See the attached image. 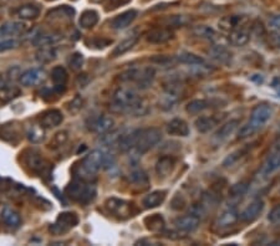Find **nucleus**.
Listing matches in <instances>:
<instances>
[{"label":"nucleus","mask_w":280,"mask_h":246,"mask_svg":"<svg viewBox=\"0 0 280 246\" xmlns=\"http://www.w3.org/2000/svg\"><path fill=\"white\" fill-rule=\"evenodd\" d=\"M111 111L120 115L143 116L147 105L135 90L130 87H119L111 96Z\"/></svg>","instance_id":"f257e3e1"},{"label":"nucleus","mask_w":280,"mask_h":246,"mask_svg":"<svg viewBox=\"0 0 280 246\" xmlns=\"http://www.w3.org/2000/svg\"><path fill=\"white\" fill-rule=\"evenodd\" d=\"M65 194L71 199V200L76 201L82 205H87L93 199L96 198V186L93 185V183H88V182L77 181L69 184L65 189Z\"/></svg>","instance_id":"f03ea898"},{"label":"nucleus","mask_w":280,"mask_h":246,"mask_svg":"<svg viewBox=\"0 0 280 246\" xmlns=\"http://www.w3.org/2000/svg\"><path fill=\"white\" fill-rule=\"evenodd\" d=\"M154 68L151 66L144 67H132L125 71L120 75V80L126 83H134L141 90H146L153 83L154 81Z\"/></svg>","instance_id":"7ed1b4c3"},{"label":"nucleus","mask_w":280,"mask_h":246,"mask_svg":"<svg viewBox=\"0 0 280 246\" xmlns=\"http://www.w3.org/2000/svg\"><path fill=\"white\" fill-rule=\"evenodd\" d=\"M162 139V132L161 129L156 128V127H148V128L139 129V134H137L136 143H135L132 152L137 154H144L148 152L149 149L153 148L156 144H158Z\"/></svg>","instance_id":"20e7f679"},{"label":"nucleus","mask_w":280,"mask_h":246,"mask_svg":"<svg viewBox=\"0 0 280 246\" xmlns=\"http://www.w3.org/2000/svg\"><path fill=\"white\" fill-rule=\"evenodd\" d=\"M105 205H106V209L112 215L117 216L120 219L131 218V216H135V214H137V209L135 204L124 200V199L110 198L107 199Z\"/></svg>","instance_id":"39448f33"},{"label":"nucleus","mask_w":280,"mask_h":246,"mask_svg":"<svg viewBox=\"0 0 280 246\" xmlns=\"http://www.w3.org/2000/svg\"><path fill=\"white\" fill-rule=\"evenodd\" d=\"M106 161L107 154L104 153L102 151H99V149H95V151L88 153L87 156L82 159L81 167H82L86 172L92 174V176H96V173L102 167H106Z\"/></svg>","instance_id":"423d86ee"},{"label":"nucleus","mask_w":280,"mask_h":246,"mask_svg":"<svg viewBox=\"0 0 280 246\" xmlns=\"http://www.w3.org/2000/svg\"><path fill=\"white\" fill-rule=\"evenodd\" d=\"M78 224V216L72 211H64V213L59 214L56 218V221L50 226L51 233L56 234H64L68 233L70 229L75 228Z\"/></svg>","instance_id":"0eeeda50"},{"label":"nucleus","mask_w":280,"mask_h":246,"mask_svg":"<svg viewBox=\"0 0 280 246\" xmlns=\"http://www.w3.org/2000/svg\"><path fill=\"white\" fill-rule=\"evenodd\" d=\"M273 117V108L269 105H258L257 107H254V110L252 111L250 115V120L248 121L250 126L255 129L259 131L262 127H264V124H267Z\"/></svg>","instance_id":"6e6552de"},{"label":"nucleus","mask_w":280,"mask_h":246,"mask_svg":"<svg viewBox=\"0 0 280 246\" xmlns=\"http://www.w3.org/2000/svg\"><path fill=\"white\" fill-rule=\"evenodd\" d=\"M115 124V121L111 116L107 115H96L92 116L87 121V128L91 132L97 134H105L111 131Z\"/></svg>","instance_id":"1a4fd4ad"},{"label":"nucleus","mask_w":280,"mask_h":246,"mask_svg":"<svg viewBox=\"0 0 280 246\" xmlns=\"http://www.w3.org/2000/svg\"><path fill=\"white\" fill-rule=\"evenodd\" d=\"M249 23V19L245 15H237V14H232V15H225L219 19L218 21V28L222 30L223 33L230 34L234 31L235 29L240 28L243 25H247Z\"/></svg>","instance_id":"9d476101"},{"label":"nucleus","mask_w":280,"mask_h":246,"mask_svg":"<svg viewBox=\"0 0 280 246\" xmlns=\"http://www.w3.org/2000/svg\"><path fill=\"white\" fill-rule=\"evenodd\" d=\"M25 163L34 173H38L40 177L50 174V164L36 152L31 151L28 156H25Z\"/></svg>","instance_id":"9b49d317"},{"label":"nucleus","mask_w":280,"mask_h":246,"mask_svg":"<svg viewBox=\"0 0 280 246\" xmlns=\"http://www.w3.org/2000/svg\"><path fill=\"white\" fill-rule=\"evenodd\" d=\"M201 224V219L198 218L195 214H188V215L178 216V218L174 220V226L178 231L182 233H193L198 229Z\"/></svg>","instance_id":"f8f14e48"},{"label":"nucleus","mask_w":280,"mask_h":246,"mask_svg":"<svg viewBox=\"0 0 280 246\" xmlns=\"http://www.w3.org/2000/svg\"><path fill=\"white\" fill-rule=\"evenodd\" d=\"M263 210H264V201L262 199H255L242 211V214L239 215L240 221H243V223H253V221L259 218Z\"/></svg>","instance_id":"ddd939ff"},{"label":"nucleus","mask_w":280,"mask_h":246,"mask_svg":"<svg viewBox=\"0 0 280 246\" xmlns=\"http://www.w3.org/2000/svg\"><path fill=\"white\" fill-rule=\"evenodd\" d=\"M146 41L154 45H162V44L168 43L171 39H173V31L169 28H157L152 29L146 34Z\"/></svg>","instance_id":"4468645a"},{"label":"nucleus","mask_w":280,"mask_h":246,"mask_svg":"<svg viewBox=\"0 0 280 246\" xmlns=\"http://www.w3.org/2000/svg\"><path fill=\"white\" fill-rule=\"evenodd\" d=\"M223 118H224V115L203 116V117H200L196 120L195 126L198 132H201V133H207V132L212 131L213 128H215V127L222 122Z\"/></svg>","instance_id":"2eb2a0df"},{"label":"nucleus","mask_w":280,"mask_h":246,"mask_svg":"<svg viewBox=\"0 0 280 246\" xmlns=\"http://www.w3.org/2000/svg\"><path fill=\"white\" fill-rule=\"evenodd\" d=\"M252 38V33H250V25H243L240 28L235 29L234 31L229 34V43L233 46L237 48H242L245 46L250 41Z\"/></svg>","instance_id":"dca6fc26"},{"label":"nucleus","mask_w":280,"mask_h":246,"mask_svg":"<svg viewBox=\"0 0 280 246\" xmlns=\"http://www.w3.org/2000/svg\"><path fill=\"white\" fill-rule=\"evenodd\" d=\"M166 131L169 136L187 137L190 134V126L182 118H173L167 123Z\"/></svg>","instance_id":"f3484780"},{"label":"nucleus","mask_w":280,"mask_h":246,"mask_svg":"<svg viewBox=\"0 0 280 246\" xmlns=\"http://www.w3.org/2000/svg\"><path fill=\"white\" fill-rule=\"evenodd\" d=\"M136 18H137V10H135V9L126 10L112 19L111 28L114 29V30H124V29L129 28V26L134 23Z\"/></svg>","instance_id":"a211bd4d"},{"label":"nucleus","mask_w":280,"mask_h":246,"mask_svg":"<svg viewBox=\"0 0 280 246\" xmlns=\"http://www.w3.org/2000/svg\"><path fill=\"white\" fill-rule=\"evenodd\" d=\"M238 220H239V214L237 213L235 209H225L218 215L217 220H215V226L218 229H228L230 226L235 225Z\"/></svg>","instance_id":"6ab92c4d"},{"label":"nucleus","mask_w":280,"mask_h":246,"mask_svg":"<svg viewBox=\"0 0 280 246\" xmlns=\"http://www.w3.org/2000/svg\"><path fill=\"white\" fill-rule=\"evenodd\" d=\"M26 31V25L19 21H9L0 26V38H13V36L21 35Z\"/></svg>","instance_id":"aec40b11"},{"label":"nucleus","mask_w":280,"mask_h":246,"mask_svg":"<svg viewBox=\"0 0 280 246\" xmlns=\"http://www.w3.org/2000/svg\"><path fill=\"white\" fill-rule=\"evenodd\" d=\"M64 121V116L59 110H49L44 112L40 117V124L44 128H53L59 126Z\"/></svg>","instance_id":"412c9836"},{"label":"nucleus","mask_w":280,"mask_h":246,"mask_svg":"<svg viewBox=\"0 0 280 246\" xmlns=\"http://www.w3.org/2000/svg\"><path fill=\"white\" fill-rule=\"evenodd\" d=\"M45 77V72L41 68H29L25 72H23L19 77L20 83L24 86H34L38 85L40 81L44 80Z\"/></svg>","instance_id":"4be33fe9"},{"label":"nucleus","mask_w":280,"mask_h":246,"mask_svg":"<svg viewBox=\"0 0 280 246\" xmlns=\"http://www.w3.org/2000/svg\"><path fill=\"white\" fill-rule=\"evenodd\" d=\"M139 39H140V34L137 33V31H132V33H130L129 35L124 39V40L120 41L119 45L115 48L112 55L121 56V55H124V54H126L127 51H130L135 45H136L137 41H139Z\"/></svg>","instance_id":"5701e85b"},{"label":"nucleus","mask_w":280,"mask_h":246,"mask_svg":"<svg viewBox=\"0 0 280 246\" xmlns=\"http://www.w3.org/2000/svg\"><path fill=\"white\" fill-rule=\"evenodd\" d=\"M280 168V146L275 148L272 153L268 156L267 161L264 162V166L262 168L263 176H270L272 173L277 172Z\"/></svg>","instance_id":"b1692460"},{"label":"nucleus","mask_w":280,"mask_h":246,"mask_svg":"<svg viewBox=\"0 0 280 246\" xmlns=\"http://www.w3.org/2000/svg\"><path fill=\"white\" fill-rule=\"evenodd\" d=\"M174 167H176L174 158H172L171 156H163L157 161L154 168H156V173L162 178H164V177H168L173 172Z\"/></svg>","instance_id":"393cba45"},{"label":"nucleus","mask_w":280,"mask_h":246,"mask_svg":"<svg viewBox=\"0 0 280 246\" xmlns=\"http://www.w3.org/2000/svg\"><path fill=\"white\" fill-rule=\"evenodd\" d=\"M208 54H210V56L213 60H215L219 63H228L232 60V54L223 45H217V44H214V45L210 46Z\"/></svg>","instance_id":"a878e982"},{"label":"nucleus","mask_w":280,"mask_h":246,"mask_svg":"<svg viewBox=\"0 0 280 246\" xmlns=\"http://www.w3.org/2000/svg\"><path fill=\"white\" fill-rule=\"evenodd\" d=\"M167 191L166 190H154L152 193L147 194L143 198L142 203H143L146 209H153L161 205L164 200H166Z\"/></svg>","instance_id":"bb28decb"},{"label":"nucleus","mask_w":280,"mask_h":246,"mask_svg":"<svg viewBox=\"0 0 280 246\" xmlns=\"http://www.w3.org/2000/svg\"><path fill=\"white\" fill-rule=\"evenodd\" d=\"M143 223L147 230L151 231V233H161L164 230V226H166L164 219L161 214H152V215L146 216Z\"/></svg>","instance_id":"cd10ccee"},{"label":"nucleus","mask_w":280,"mask_h":246,"mask_svg":"<svg viewBox=\"0 0 280 246\" xmlns=\"http://www.w3.org/2000/svg\"><path fill=\"white\" fill-rule=\"evenodd\" d=\"M68 71L63 67V66H56L51 71V80H53L55 88L58 90V92H61V88L65 90V85L68 82Z\"/></svg>","instance_id":"c85d7f7f"},{"label":"nucleus","mask_w":280,"mask_h":246,"mask_svg":"<svg viewBox=\"0 0 280 246\" xmlns=\"http://www.w3.org/2000/svg\"><path fill=\"white\" fill-rule=\"evenodd\" d=\"M1 220L4 221L5 225H8L9 228L16 229L20 226L21 224V218L19 215L18 211H15L14 209L9 208V206H5V208L1 210Z\"/></svg>","instance_id":"c756f323"},{"label":"nucleus","mask_w":280,"mask_h":246,"mask_svg":"<svg viewBox=\"0 0 280 246\" xmlns=\"http://www.w3.org/2000/svg\"><path fill=\"white\" fill-rule=\"evenodd\" d=\"M239 124H240L239 120H230L228 121V122H225L224 124H222L220 128L215 132L214 134L215 139H218V141H224V139H227L230 134H233L235 131H237Z\"/></svg>","instance_id":"7c9ffc66"},{"label":"nucleus","mask_w":280,"mask_h":246,"mask_svg":"<svg viewBox=\"0 0 280 246\" xmlns=\"http://www.w3.org/2000/svg\"><path fill=\"white\" fill-rule=\"evenodd\" d=\"M210 107H212V101L206 100V98H197V100H192L187 103L186 112L190 115H198Z\"/></svg>","instance_id":"2f4dec72"},{"label":"nucleus","mask_w":280,"mask_h":246,"mask_svg":"<svg viewBox=\"0 0 280 246\" xmlns=\"http://www.w3.org/2000/svg\"><path fill=\"white\" fill-rule=\"evenodd\" d=\"M40 15V9L34 4H25L16 10V16L21 20H34Z\"/></svg>","instance_id":"473e14b6"},{"label":"nucleus","mask_w":280,"mask_h":246,"mask_svg":"<svg viewBox=\"0 0 280 246\" xmlns=\"http://www.w3.org/2000/svg\"><path fill=\"white\" fill-rule=\"evenodd\" d=\"M36 60L40 63H50L58 58V51L53 45L50 46H41L36 51Z\"/></svg>","instance_id":"72a5a7b5"},{"label":"nucleus","mask_w":280,"mask_h":246,"mask_svg":"<svg viewBox=\"0 0 280 246\" xmlns=\"http://www.w3.org/2000/svg\"><path fill=\"white\" fill-rule=\"evenodd\" d=\"M99 13L96 10H85L78 19V24L82 29H92L99 23Z\"/></svg>","instance_id":"f704fd0d"},{"label":"nucleus","mask_w":280,"mask_h":246,"mask_svg":"<svg viewBox=\"0 0 280 246\" xmlns=\"http://www.w3.org/2000/svg\"><path fill=\"white\" fill-rule=\"evenodd\" d=\"M60 36L55 35V34H46V33H41L38 34L35 36V39L33 40V44L36 46H50L54 45L55 43H58L60 40Z\"/></svg>","instance_id":"c9c22d12"},{"label":"nucleus","mask_w":280,"mask_h":246,"mask_svg":"<svg viewBox=\"0 0 280 246\" xmlns=\"http://www.w3.org/2000/svg\"><path fill=\"white\" fill-rule=\"evenodd\" d=\"M176 60L178 62L184 63V65H190V66H196V65H203L206 63V61L203 60L201 56L195 55L192 53H182L178 56H176Z\"/></svg>","instance_id":"e433bc0d"},{"label":"nucleus","mask_w":280,"mask_h":246,"mask_svg":"<svg viewBox=\"0 0 280 246\" xmlns=\"http://www.w3.org/2000/svg\"><path fill=\"white\" fill-rule=\"evenodd\" d=\"M193 34H195L197 38L203 39V40L213 41L215 39V31L213 30L210 26L208 25H198L193 29Z\"/></svg>","instance_id":"4c0bfd02"},{"label":"nucleus","mask_w":280,"mask_h":246,"mask_svg":"<svg viewBox=\"0 0 280 246\" xmlns=\"http://www.w3.org/2000/svg\"><path fill=\"white\" fill-rule=\"evenodd\" d=\"M73 14H75V10H73L71 6L68 5H63V6H59V8L53 9L48 13V16L51 19H55V18H69V19H72Z\"/></svg>","instance_id":"58836bf2"},{"label":"nucleus","mask_w":280,"mask_h":246,"mask_svg":"<svg viewBox=\"0 0 280 246\" xmlns=\"http://www.w3.org/2000/svg\"><path fill=\"white\" fill-rule=\"evenodd\" d=\"M248 190H249L248 182H238L229 188V196L230 198H240V196L245 195Z\"/></svg>","instance_id":"ea45409f"},{"label":"nucleus","mask_w":280,"mask_h":246,"mask_svg":"<svg viewBox=\"0 0 280 246\" xmlns=\"http://www.w3.org/2000/svg\"><path fill=\"white\" fill-rule=\"evenodd\" d=\"M28 138L33 143H40L45 138V133H44L43 126H31L28 131Z\"/></svg>","instance_id":"a19ab883"},{"label":"nucleus","mask_w":280,"mask_h":246,"mask_svg":"<svg viewBox=\"0 0 280 246\" xmlns=\"http://www.w3.org/2000/svg\"><path fill=\"white\" fill-rule=\"evenodd\" d=\"M244 156H247V149L245 148L238 149V151L233 152L232 154H229V156L224 159L223 166H224L225 168H230V167L234 166L235 163H238V162H239Z\"/></svg>","instance_id":"79ce46f5"},{"label":"nucleus","mask_w":280,"mask_h":246,"mask_svg":"<svg viewBox=\"0 0 280 246\" xmlns=\"http://www.w3.org/2000/svg\"><path fill=\"white\" fill-rule=\"evenodd\" d=\"M121 136H122V132L120 131L111 132V133H107L105 134V136H102L101 143L106 147H117L119 146V142Z\"/></svg>","instance_id":"37998d69"},{"label":"nucleus","mask_w":280,"mask_h":246,"mask_svg":"<svg viewBox=\"0 0 280 246\" xmlns=\"http://www.w3.org/2000/svg\"><path fill=\"white\" fill-rule=\"evenodd\" d=\"M82 65H83L82 54L75 53L70 56V59H69V66L71 67V70L80 71L81 67H82Z\"/></svg>","instance_id":"c03bdc74"},{"label":"nucleus","mask_w":280,"mask_h":246,"mask_svg":"<svg viewBox=\"0 0 280 246\" xmlns=\"http://www.w3.org/2000/svg\"><path fill=\"white\" fill-rule=\"evenodd\" d=\"M265 40H267L268 45L273 49H278L280 50V31H270L269 34L267 33L265 35Z\"/></svg>","instance_id":"a18cd8bd"},{"label":"nucleus","mask_w":280,"mask_h":246,"mask_svg":"<svg viewBox=\"0 0 280 246\" xmlns=\"http://www.w3.org/2000/svg\"><path fill=\"white\" fill-rule=\"evenodd\" d=\"M250 33H252V35L258 36V38H265V35H267L264 24L260 20H254L250 24Z\"/></svg>","instance_id":"49530a36"},{"label":"nucleus","mask_w":280,"mask_h":246,"mask_svg":"<svg viewBox=\"0 0 280 246\" xmlns=\"http://www.w3.org/2000/svg\"><path fill=\"white\" fill-rule=\"evenodd\" d=\"M130 181L135 184H141V185L142 184H144V185L148 184V178H147L146 173L143 171H140V169L132 172L131 176H130Z\"/></svg>","instance_id":"de8ad7c7"},{"label":"nucleus","mask_w":280,"mask_h":246,"mask_svg":"<svg viewBox=\"0 0 280 246\" xmlns=\"http://www.w3.org/2000/svg\"><path fill=\"white\" fill-rule=\"evenodd\" d=\"M191 21L190 18H187L184 15H173L167 20V26H173V28H178V26H183Z\"/></svg>","instance_id":"09e8293b"},{"label":"nucleus","mask_w":280,"mask_h":246,"mask_svg":"<svg viewBox=\"0 0 280 246\" xmlns=\"http://www.w3.org/2000/svg\"><path fill=\"white\" fill-rule=\"evenodd\" d=\"M16 46H18V41L15 40H1L0 41V53L15 49Z\"/></svg>","instance_id":"8fccbe9b"},{"label":"nucleus","mask_w":280,"mask_h":246,"mask_svg":"<svg viewBox=\"0 0 280 246\" xmlns=\"http://www.w3.org/2000/svg\"><path fill=\"white\" fill-rule=\"evenodd\" d=\"M268 220L270 223H279L280 221V204L279 205L274 206V208L270 210L269 215H268Z\"/></svg>","instance_id":"3c124183"},{"label":"nucleus","mask_w":280,"mask_h":246,"mask_svg":"<svg viewBox=\"0 0 280 246\" xmlns=\"http://www.w3.org/2000/svg\"><path fill=\"white\" fill-rule=\"evenodd\" d=\"M81 107H82V100H81V97H78V96L73 98V100L70 102V105H69V110L73 113L80 111Z\"/></svg>","instance_id":"603ef678"},{"label":"nucleus","mask_w":280,"mask_h":246,"mask_svg":"<svg viewBox=\"0 0 280 246\" xmlns=\"http://www.w3.org/2000/svg\"><path fill=\"white\" fill-rule=\"evenodd\" d=\"M66 139H68V133H66V132H60V133L56 134L55 138H54L53 147H60L61 144L65 143Z\"/></svg>","instance_id":"864d4df0"},{"label":"nucleus","mask_w":280,"mask_h":246,"mask_svg":"<svg viewBox=\"0 0 280 246\" xmlns=\"http://www.w3.org/2000/svg\"><path fill=\"white\" fill-rule=\"evenodd\" d=\"M270 26H272L274 30L280 31V16H274V18L270 20Z\"/></svg>","instance_id":"5fc2aeb1"},{"label":"nucleus","mask_w":280,"mask_h":246,"mask_svg":"<svg viewBox=\"0 0 280 246\" xmlns=\"http://www.w3.org/2000/svg\"><path fill=\"white\" fill-rule=\"evenodd\" d=\"M130 0H111V4H114V8H117L119 5H122V4L129 3Z\"/></svg>","instance_id":"6e6d98bb"},{"label":"nucleus","mask_w":280,"mask_h":246,"mask_svg":"<svg viewBox=\"0 0 280 246\" xmlns=\"http://www.w3.org/2000/svg\"><path fill=\"white\" fill-rule=\"evenodd\" d=\"M273 87H274L275 90H277V92L280 95V80L278 81V82H277V81H275V82L273 83Z\"/></svg>","instance_id":"4d7b16f0"}]
</instances>
